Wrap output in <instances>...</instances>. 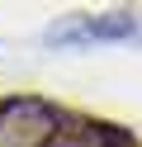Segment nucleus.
Wrapping results in <instances>:
<instances>
[{
    "label": "nucleus",
    "instance_id": "nucleus-2",
    "mask_svg": "<svg viewBox=\"0 0 142 147\" xmlns=\"http://www.w3.org/2000/svg\"><path fill=\"white\" fill-rule=\"evenodd\" d=\"M52 43H118V38H137V19L133 14H104V19H76L47 33Z\"/></svg>",
    "mask_w": 142,
    "mask_h": 147
},
{
    "label": "nucleus",
    "instance_id": "nucleus-1",
    "mask_svg": "<svg viewBox=\"0 0 142 147\" xmlns=\"http://www.w3.org/2000/svg\"><path fill=\"white\" fill-rule=\"evenodd\" d=\"M57 114L47 100H33V95H19V100H5L0 105V147H47L57 138Z\"/></svg>",
    "mask_w": 142,
    "mask_h": 147
}]
</instances>
